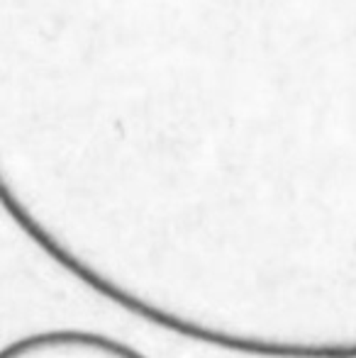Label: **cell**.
I'll return each mask as SVG.
<instances>
[{
	"label": "cell",
	"mask_w": 356,
	"mask_h": 358,
	"mask_svg": "<svg viewBox=\"0 0 356 358\" xmlns=\"http://www.w3.org/2000/svg\"><path fill=\"white\" fill-rule=\"evenodd\" d=\"M0 358H149L134 346L90 329H42L0 346Z\"/></svg>",
	"instance_id": "6da1fadb"
}]
</instances>
